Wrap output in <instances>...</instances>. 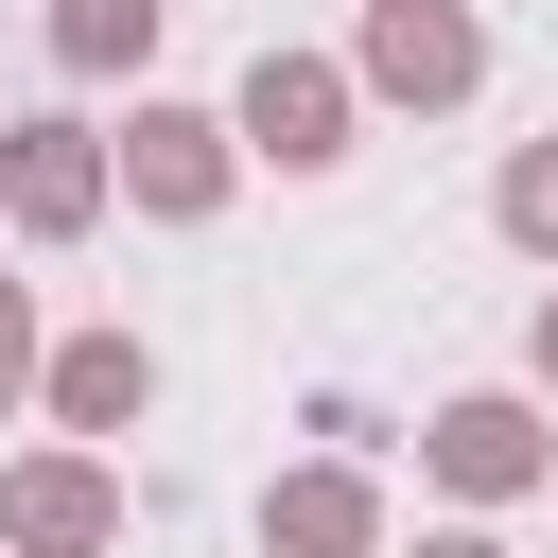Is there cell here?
Instances as JSON below:
<instances>
[{"instance_id": "6da1fadb", "label": "cell", "mask_w": 558, "mask_h": 558, "mask_svg": "<svg viewBox=\"0 0 558 558\" xmlns=\"http://www.w3.org/2000/svg\"><path fill=\"white\" fill-rule=\"evenodd\" d=\"M227 140H244V174H349V140H366V87H349V52H244V87H227Z\"/></svg>"}, {"instance_id": "7a4b0ae2", "label": "cell", "mask_w": 558, "mask_h": 558, "mask_svg": "<svg viewBox=\"0 0 558 558\" xmlns=\"http://www.w3.org/2000/svg\"><path fill=\"white\" fill-rule=\"evenodd\" d=\"M418 488H436L453 523H488V506L558 488V418H541L523 384H453V401L418 418Z\"/></svg>"}, {"instance_id": "3957f363", "label": "cell", "mask_w": 558, "mask_h": 558, "mask_svg": "<svg viewBox=\"0 0 558 558\" xmlns=\"http://www.w3.org/2000/svg\"><path fill=\"white\" fill-rule=\"evenodd\" d=\"M349 87L401 105V122H453V105L488 87V17H471V0H366V17H349Z\"/></svg>"}, {"instance_id": "277c9868", "label": "cell", "mask_w": 558, "mask_h": 558, "mask_svg": "<svg viewBox=\"0 0 558 558\" xmlns=\"http://www.w3.org/2000/svg\"><path fill=\"white\" fill-rule=\"evenodd\" d=\"M105 209H122V157H105V122H70V105L0 122V227H17V244H87Z\"/></svg>"}, {"instance_id": "5b68a950", "label": "cell", "mask_w": 558, "mask_h": 558, "mask_svg": "<svg viewBox=\"0 0 558 558\" xmlns=\"http://www.w3.org/2000/svg\"><path fill=\"white\" fill-rule=\"evenodd\" d=\"M105 157H122L140 227H209V209L244 192V140H227V105H157V87H140V122H105Z\"/></svg>"}, {"instance_id": "8992f818", "label": "cell", "mask_w": 558, "mask_h": 558, "mask_svg": "<svg viewBox=\"0 0 558 558\" xmlns=\"http://www.w3.org/2000/svg\"><path fill=\"white\" fill-rule=\"evenodd\" d=\"M105 541H122V471H105L87 436L0 453V558H105Z\"/></svg>"}, {"instance_id": "52a82bcc", "label": "cell", "mask_w": 558, "mask_h": 558, "mask_svg": "<svg viewBox=\"0 0 558 558\" xmlns=\"http://www.w3.org/2000/svg\"><path fill=\"white\" fill-rule=\"evenodd\" d=\"M262 558H384V471H366V453L262 471Z\"/></svg>"}, {"instance_id": "ba28073f", "label": "cell", "mask_w": 558, "mask_h": 558, "mask_svg": "<svg viewBox=\"0 0 558 558\" xmlns=\"http://www.w3.org/2000/svg\"><path fill=\"white\" fill-rule=\"evenodd\" d=\"M35 418H52V436H87V453H105V436H140V418H157V349H140V331H70V349L35 366Z\"/></svg>"}, {"instance_id": "9c48e42d", "label": "cell", "mask_w": 558, "mask_h": 558, "mask_svg": "<svg viewBox=\"0 0 558 558\" xmlns=\"http://www.w3.org/2000/svg\"><path fill=\"white\" fill-rule=\"evenodd\" d=\"M35 35H52V70H70V87H122V70H157L174 0H52Z\"/></svg>"}, {"instance_id": "30bf717a", "label": "cell", "mask_w": 558, "mask_h": 558, "mask_svg": "<svg viewBox=\"0 0 558 558\" xmlns=\"http://www.w3.org/2000/svg\"><path fill=\"white\" fill-rule=\"evenodd\" d=\"M488 227H506V244L558 279V122H541V140H506V174H488Z\"/></svg>"}, {"instance_id": "8fae6325", "label": "cell", "mask_w": 558, "mask_h": 558, "mask_svg": "<svg viewBox=\"0 0 558 558\" xmlns=\"http://www.w3.org/2000/svg\"><path fill=\"white\" fill-rule=\"evenodd\" d=\"M35 366H52V331H35V279H0V418L35 401Z\"/></svg>"}, {"instance_id": "7c38bea8", "label": "cell", "mask_w": 558, "mask_h": 558, "mask_svg": "<svg viewBox=\"0 0 558 558\" xmlns=\"http://www.w3.org/2000/svg\"><path fill=\"white\" fill-rule=\"evenodd\" d=\"M523 401H558V279H541V314H523Z\"/></svg>"}, {"instance_id": "4fadbf2b", "label": "cell", "mask_w": 558, "mask_h": 558, "mask_svg": "<svg viewBox=\"0 0 558 558\" xmlns=\"http://www.w3.org/2000/svg\"><path fill=\"white\" fill-rule=\"evenodd\" d=\"M418 558H506V541H488V523H436V541H418Z\"/></svg>"}]
</instances>
